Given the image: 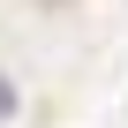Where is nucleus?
<instances>
[{
  "label": "nucleus",
  "instance_id": "1",
  "mask_svg": "<svg viewBox=\"0 0 128 128\" xmlns=\"http://www.w3.org/2000/svg\"><path fill=\"white\" fill-rule=\"evenodd\" d=\"M8 113H15V90H8V83H0V120H8Z\"/></svg>",
  "mask_w": 128,
  "mask_h": 128
}]
</instances>
